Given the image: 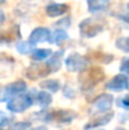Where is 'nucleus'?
Wrapping results in <instances>:
<instances>
[{"label":"nucleus","instance_id":"nucleus-1","mask_svg":"<svg viewBox=\"0 0 129 130\" xmlns=\"http://www.w3.org/2000/svg\"><path fill=\"white\" fill-rule=\"evenodd\" d=\"M105 78V72L100 67H91L87 71H85L80 76L81 87L84 90H91L94 86H96L99 82H101Z\"/></svg>","mask_w":129,"mask_h":130},{"label":"nucleus","instance_id":"nucleus-2","mask_svg":"<svg viewBox=\"0 0 129 130\" xmlns=\"http://www.w3.org/2000/svg\"><path fill=\"white\" fill-rule=\"evenodd\" d=\"M33 101L29 93H19L8 100V110L11 112H23L32 106Z\"/></svg>","mask_w":129,"mask_h":130},{"label":"nucleus","instance_id":"nucleus-3","mask_svg":"<svg viewBox=\"0 0 129 130\" xmlns=\"http://www.w3.org/2000/svg\"><path fill=\"white\" fill-rule=\"evenodd\" d=\"M25 90H27V85L22 80L15 81L13 84H9L8 86H0V102L6 101L15 95L23 93Z\"/></svg>","mask_w":129,"mask_h":130},{"label":"nucleus","instance_id":"nucleus-4","mask_svg":"<svg viewBox=\"0 0 129 130\" xmlns=\"http://www.w3.org/2000/svg\"><path fill=\"white\" fill-rule=\"evenodd\" d=\"M79 28L84 37L91 38V37H95L96 34H99L100 32H103L104 24L96 19H85L80 23Z\"/></svg>","mask_w":129,"mask_h":130},{"label":"nucleus","instance_id":"nucleus-5","mask_svg":"<svg viewBox=\"0 0 129 130\" xmlns=\"http://www.w3.org/2000/svg\"><path fill=\"white\" fill-rule=\"evenodd\" d=\"M87 66V58L79 53H71L66 58V67L70 72H82Z\"/></svg>","mask_w":129,"mask_h":130},{"label":"nucleus","instance_id":"nucleus-6","mask_svg":"<svg viewBox=\"0 0 129 130\" xmlns=\"http://www.w3.org/2000/svg\"><path fill=\"white\" fill-rule=\"evenodd\" d=\"M76 118V114L70 110H60V111H51L46 115V120L56 121V123H71Z\"/></svg>","mask_w":129,"mask_h":130},{"label":"nucleus","instance_id":"nucleus-7","mask_svg":"<svg viewBox=\"0 0 129 130\" xmlns=\"http://www.w3.org/2000/svg\"><path fill=\"white\" fill-rule=\"evenodd\" d=\"M51 41V30L47 29V28H43V27H39V28H36L31 36H29V43L32 44H37V43H44V42H48Z\"/></svg>","mask_w":129,"mask_h":130},{"label":"nucleus","instance_id":"nucleus-8","mask_svg":"<svg viewBox=\"0 0 129 130\" xmlns=\"http://www.w3.org/2000/svg\"><path fill=\"white\" fill-rule=\"evenodd\" d=\"M48 73H49V71H48V67L46 66V63L44 64L43 63H34L27 70V76L31 80L42 78L44 76H47Z\"/></svg>","mask_w":129,"mask_h":130},{"label":"nucleus","instance_id":"nucleus-9","mask_svg":"<svg viewBox=\"0 0 129 130\" xmlns=\"http://www.w3.org/2000/svg\"><path fill=\"white\" fill-rule=\"evenodd\" d=\"M108 90L111 91H120V90H127L128 88V77L125 75H117L113 77L106 85Z\"/></svg>","mask_w":129,"mask_h":130},{"label":"nucleus","instance_id":"nucleus-10","mask_svg":"<svg viewBox=\"0 0 129 130\" xmlns=\"http://www.w3.org/2000/svg\"><path fill=\"white\" fill-rule=\"evenodd\" d=\"M113 118V112L109 111V112H105V114H101L100 116H96V118H92L87 124L85 125V130H90L92 128H97V126H101V125H105L108 124Z\"/></svg>","mask_w":129,"mask_h":130},{"label":"nucleus","instance_id":"nucleus-11","mask_svg":"<svg viewBox=\"0 0 129 130\" xmlns=\"http://www.w3.org/2000/svg\"><path fill=\"white\" fill-rule=\"evenodd\" d=\"M62 56H63V52H62V51H60V52L52 53V54L48 57V61L46 62V66L48 67L49 73H54V72H57V71L61 68Z\"/></svg>","mask_w":129,"mask_h":130},{"label":"nucleus","instance_id":"nucleus-12","mask_svg":"<svg viewBox=\"0 0 129 130\" xmlns=\"http://www.w3.org/2000/svg\"><path fill=\"white\" fill-rule=\"evenodd\" d=\"M31 97H32V101L38 104L41 107H46L48 106L51 102H52V96L48 93V92H44V91H34L33 93H29Z\"/></svg>","mask_w":129,"mask_h":130},{"label":"nucleus","instance_id":"nucleus-13","mask_svg":"<svg viewBox=\"0 0 129 130\" xmlns=\"http://www.w3.org/2000/svg\"><path fill=\"white\" fill-rule=\"evenodd\" d=\"M67 10H68V5H66V4H58V3H53V4H51V5H48L46 8V13L51 18H56V17L63 15Z\"/></svg>","mask_w":129,"mask_h":130},{"label":"nucleus","instance_id":"nucleus-14","mask_svg":"<svg viewBox=\"0 0 129 130\" xmlns=\"http://www.w3.org/2000/svg\"><path fill=\"white\" fill-rule=\"evenodd\" d=\"M113 104V96L109 93H104L100 95L96 100H95V106L96 109H99L100 111H108L111 107Z\"/></svg>","mask_w":129,"mask_h":130},{"label":"nucleus","instance_id":"nucleus-15","mask_svg":"<svg viewBox=\"0 0 129 130\" xmlns=\"http://www.w3.org/2000/svg\"><path fill=\"white\" fill-rule=\"evenodd\" d=\"M110 0H87V8L91 13H97L105 10L109 6Z\"/></svg>","mask_w":129,"mask_h":130},{"label":"nucleus","instance_id":"nucleus-16","mask_svg":"<svg viewBox=\"0 0 129 130\" xmlns=\"http://www.w3.org/2000/svg\"><path fill=\"white\" fill-rule=\"evenodd\" d=\"M13 70V59L8 57H0V77H5Z\"/></svg>","mask_w":129,"mask_h":130},{"label":"nucleus","instance_id":"nucleus-17","mask_svg":"<svg viewBox=\"0 0 129 130\" xmlns=\"http://www.w3.org/2000/svg\"><path fill=\"white\" fill-rule=\"evenodd\" d=\"M19 30L15 28L14 30H5L0 34V43H10L19 37Z\"/></svg>","mask_w":129,"mask_h":130},{"label":"nucleus","instance_id":"nucleus-18","mask_svg":"<svg viewBox=\"0 0 129 130\" xmlns=\"http://www.w3.org/2000/svg\"><path fill=\"white\" fill-rule=\"evenodd\" d=\"M90 57L95 62H101V63H110L114 58L111 54H106V53H103V52H92Z\"/></svg>","mask_w":129,"mask_h":130},{"label":"nucleus","instance_id":"nucleus-19","mask_svg":"<svg viewBox=\"0 0 129 130\" xmlns=\"http://www.w3.org/2000/svg\"><path fill=\"white\" fill-rule=\"evenodd\" d=\"M52 54V51L51 49H34L33 52H32V58L34 59V61H44V59H47L49 56Z\"/></svg>","mask_w":129,"mask_h":130},{"label":"nucleus","instance_id":"nucleus-20","mask_svg":"<svg viewBox=\"0 0 129 130\" xmlns=\"http://www.w3.org/2000/svg\"><path fill=\"white\" fill-rule=\"evenodd\" d=\"M39 86L44 88V90H48L49 92H57L58 88H60V82L56 81V80H48V81L41 82Z\"/></svg>","mask_w":129,"mask_h":130},{"label":"nucleus","instance_id":"nucleus-21","mask_svg":"<svg viewBox=\"0 0 129 130\" xmlns=\"http://www.w3.org/2000/svg\"><path fill=\"white\" fill-rule=\"evenodd\" d=\"M67 38H68V36H67L66 32H63V30H56L53 34H51V41H52V43H56V44L63 43V41H66Z\"/></svg>","mask_w":129,"mask_h":130},{"label":"nucleus","instance_id":"nucleus-22","mask_svg":"<svg viewBox=\"0 0 129 130\" xmlns=\"http://www.w3.org/2000/svg\"><path fill=\"white\" fill-rule=\"evenodd\" d=\"M17 49L22 54H28V53L32 52V44L29 42H19L17 44Z\"/></svg>","mask_w":129,"mask_h":130},{"label":"nucleus","instance_id":"nucleus-23","mask_svg":"<svg viewBox=\"0 0 129 130\" xmlns=\"http://www.w3.org/2000/svg\"><path fill=\"white\" fill-rule=\"evenodd\" d=\"M11 120H13V118H11L10 115H8L6 112L0 111V128L9 125V124L11 123Z\"/></svg>","mask_w":129,"mask_h":130},{"label":"nucleus","instance_id":"nucleus-24","mask_svg":"<svg viewBox=\"0 0 129 130\" xmlns=\"http://www.w3.org/2000/svg\"><path fill=\"white\" fill-rule=\"evenodd\" d=\"M128 43L129 42H128V38H127V37H124V38H119L118 42H117V47H118L119 49L124 51V52H128L129 51Z\"/></svg>","mask_w":129,"mask_h":130},{"label":"nucleus","instance_id":"nucleus-25","mask_svg":"<svg viewBox=\"0 0 129 130\" xmlns=\"http://www.w3.org/2000/svg\"><path fill=\"white\" fill-rule=\"evenodd\" d=\"M29 128V124L28 123H18V124H15V125H13L10 130H25Z\"/></svg>","mask_w":129,"mask_h":130},{"label":"nucleus","instance_id":"nucleus-26","mask_svg":"<svg viewBox=\"0 0 129 130\" xmlns=\"http://www.w3.org/2000/svg\"><path fill=\"white\" fill-rule=\"evenodd\" d=\"M118 105H119V106H122V107H124V109H128V106H129L128 96H124L123 99H120V100L118 101Z\"/></svg>","mask_w":129,"mask_h":130},{"label":"nucleus","instance_id":"nucleus-27","mask_svg":"<svg viewBox=\"0 0 129 130\" xmlns=\"http://www.w3.org/2000/svg\"><path fill=\"white\" fill-rule=\"evenodd\" d=\"M128 59L125 58V59H123V64H122V67H120V71L122 72H124V73H128L129 68H128Z\"/></svg>","mask_w":129,"mask_h":130},{"label":"nucleus","instance_id":"nucleus-28","mask_svg":"<svg viewBox=\"0 0 129 130\" xmlns=\"http://www.w3.org/2000/svg\"><path fill=\"white\" fill-rule=\"evenodd\" d=\"M4 20H5V14H4L3 10H0V24H3Z\"/></svg>","mask_w":129,"mask_h":130},{"label":"nucleus","instance_id":"nucleus-29","mask_svg":"<svg viewBox=\"0 0 129 130\" xmlns=\"http://www.w3.org/2000/svg\"><path fill=\"white\" fill-rule=\"evenodd\" d=\"M32 130H47V128H44V126H37V128H33Z\"/></svg>","mask_w":129,"mask_h":130},{"label":"nucleus","instance_id":"nucleus-30","mask_svg":"<svg viewBox=\"0 0 129 130\" xmlns=\"http://www.w3.org/2000/svg\"><path fill=\"white\" fill-rule=\"evenodd\" d=\"M115 130H125V129H123V128H119V129H115Z\"/></svg>","mask_w":129,"mask_h":130},{"label":"nucleus","instance_id":"nucleus-31","mask_svg":"<svg viewBox=\"0 0 129 130\" xmlns=\"http://www.w3.org/2000/svg\"><path fill=\"white\" fill-rule=\"evenodd\" d=\"M4 1H5V0H0V4H3V3H4Z\"/></svg>","mask_w":129,"mask_h":130}]
</instances>
